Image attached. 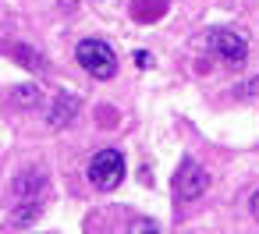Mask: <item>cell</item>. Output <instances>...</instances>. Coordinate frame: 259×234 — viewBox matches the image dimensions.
<instances>
[{
  "instance_id": "6da1fadb",
  "label": "cell",
  "mask_w": 259,
  "mask_h": 234,
  "mask_svg": "<svg viewBox=\"0 0 259 234\" xmlns=\"http://www.w3.org/2000/svg\"><path fill=\"white\" fill-rule=\"evenodd\" d=\"M89 181L100 188V192H114L121 181H124V156L117 149H100L93 160H89Z\"/></svg>"
},
{
  "instance_id": "7a4b0ae2",
  "label": "cell",
  "mask_w": 259,
  "mask_h": 234,
  "mask_svg": "<svg viewBox=\"0 0 259 234\" xmlns=\"http://www.w3.org/2000/svg\"><path fill=\"white\" fill-rule=\"evenodd\" d=\"M75 57H78V64H82L93 78H110V75L117 71V57H114V50H110L103 39H82V43L75 46Z\"/></svg>"
},
{
  "instance_id": "3957f363",
  "label": "cell",
  "mask_w": 259,
  "mask_h": 234,
  "mask_svg": "<svg viewBox=\"0 0 259 234\" xmlns=\"http://www.w3.org/2000/svg\"><path fill=\"white\" fill-rule=\"evenodd\" d=\"M209 46L213 54L227 64V68H241L248 61V43L234 32V29H213L209 32Z\"/></svg>"
},
{
  "instance_id": "277c9868",
  "label": "cell",
  "mask_w": 259,
  "mask_h": 234,
  "mask_svg": "<svg viewBox=\"0 0 259 234\" xmlns=\"http://www.w3.org/2000/svg\"><path fill=\"white\" fill-rule=\"evenodd\" d=\"M206 188H209L206 170H202L195 160H185V163H181V170L174 174V192H178L181 199H199Z\"/></svg>"
},
{
  "instance_id": "5b68a950",
  "label": "cell",
  "mask_w": 259,
  "mask_h": 234,
  "mask_svg": "<svg viewBox=\"0 0 259 234\" xmlns=\"http://www.w3.org/2000/svg\"><path fill=\"white\" fill-rule=\"evenodd\" d=\"M75 110H78V100H75V96H57V103H54V110H50V124H54V128L68 124V121L75 117Z\"/></svg>"
},
{
  "instance_id": "8992f818",
  "label": "cell",
  "mask_w": 259,
  "mask_h": 234,
  "mask_svg": "<svg viewBox=\"0 0 259 234\" xmlns=\"http://www.w3.org/2000/svg\"><path fill=\"white\" fill-rule=\"evenodd\" d=\"M132 234H160V227L153 220H135L132 223Z\"/></svg>"
},
{
  "instance_id": "52a82bcc",
  "label": "cell",
  "mask_w": 259,
  "mask_h": 234,
  "mask_svg": "<svg viewBox=\"0 0 259 234\" xmlns=\"http://www.w3.org/2000/svg\"><path fill=\"white\" fill-rule=\"evenodd\" d=\"M32 216H39V206H25V209H18V213H15V223L22 227V223L32 220Z\"/></svg>"
},
{
  "instance_id": "ba28073f",
  "label": "cell",
  "mask_w": 259,
  "mask_h": 234,
  "mask_svg": "<svg viewBox=\"0 0 259 234\" xmlns=\"http://www.w3.org/2000/svg\"><path fill=\"white\" fill-rule=\"evenodd\" d=\"M135 64H139V68H149L153 61H149V54H146V50H139V54H135Z\"/></svg>"
},
{
  "instance_id": "9c48e42d",
  "label": "cell",
  "mask_w": 259,
  "mask_h": 234,
  "mask_svg": "<svg viewBox=\"0 0 259 234\" xmlns=\"http://www.w3.org/2000/svg\"><path fill=\"white\" fill-rule=\"evenodd\" d=\"M252 213H255V220H259V192L252 195Z\"/></svg>"
}]
</instances>
